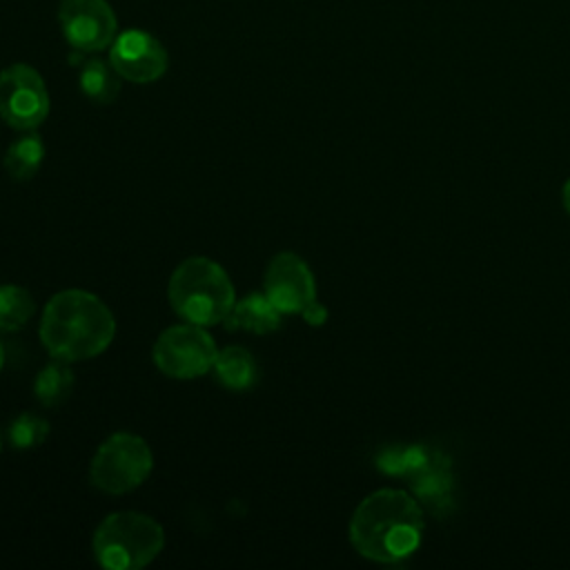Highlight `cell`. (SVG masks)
<instances>
[{"label": "cell", "instance_id": "11", "mask_svg": "<svg viewBox=\"0 0 570 570\" xmlns=\"http://www.w3.org/2000/svg\"><path fill=\"white\" fill-rule=\"evenodd\" d=\"M410 481L416 499L423 501L432 512L443 510L452 501V474L441 452L432 450L425 465L410 476Z\"/></svg>", "mask_w": 570, "mask_h": 570}, {"label": "cell", "instance_id": "19", "mask_svg": "<svg viewBox=\"0 0 570 570\" xmlns=\"http://www.w3.org/2000/svg\"><path fill=\"white\" fill-rule=\"evenodd\" d=\"M49 434V423L31 412L18 414L9 425V441L18 450H31L40 445Z\"/></svg>", "mask_w": 570, "mask_h": 570}, {"label": "cell", "instance_id": "4", "mask_svg": "<svg viewBox=\"0 0 570 570\" xmlns=\"http://www.w3.org/2000/svg\"><path fill=\"white\" fill-rule=\"evenodd\" d=\"M165 546L160 523L142 512L107 514L91 539L94 557L109 570H138L151 563Z\"/></svg>", "mask_w": 570, "mask_h": 570}, {"label": "cell", "instance_id": "10", "mask_svg": "<svg viewBox=\"0 0 570 570\" xmlns=\"http://www.w3.org/2000/svg\"><path fill=\"white\" fill-rule=\"evenodd\" d=\"M265 294L281 314H301L316 301V281L309 265L294 252L276 254L265 269Z\"/></svg>", "mask_w": 570, "mask_h": 570}, {"label": "cell", "instance_id": "12", "mask_svg": "<svg viewBox=\"0 0 570 570\" xmlns=\"http://www.w3.org/2000/svg\"><path fill=\"white\" fill-rule=\"evenodd\" d=\"M229 330H247L254 334H269L281 327V312L265 292H252L236 301L229 316L223 321Z\"/></svg>", "mask_w": 570, "mask_h": 570}, {"label": "cell", "instance_id": "20", "mask_svg": "<svg viewBox=\"0 0 570 570\" xmlns=\"http://www.w3.org/2000/svg\"><path fill=\"white\" fill-rule=\"evenodd\" d=\"M301 314H303L305 323H309V325H323V323H325V318H327V309H325L318 301L309 303Z\"/></svg>", "mask_w": 570, "mask_h": 570}, {"label": "cell", "instance_id": "23", "mask_svg": "<svg viewBox=\"0 0 570 570\" xmlns=\"http://www.w3.org/2000/svg\"><path fill=\"white\" fill-rule=\"evenodd\" d=\"M0 450H2V434H0Z\"/></svg>", "mask_w": 570, "mask_h": 570}, {"label": "cell", "instance_id": "8", "mask_svg": "<svg viewBox=\"0 0 570 570\" xmlns=\"http://www.w3.org/2000/svg\"><path fill=\"white\" fill-rule=\"evenodd\" d=\"M58 24L71 49L96 53L118 36V18L107 0H62Z\"/></svg>", "mask_w": 570, "mask_h": 570}, {"label": "cell", "instance_id": "14", "mask_svg": "<svg viewBox=\"0 0 570 570\" xmlns=\"http://www.w3.org/2000/svg\"><path fill=\"white\" fill-rule=\"evenodd\" d=\"M120 76L118 71L111 67L109 60H100V58H87L80 65V73H78V85L82 89V94L98 102V105H109L118 98L120 94Z\"/></svg>", "mask_w": 570, "mask_h": 570}, {"label": "cell", "instance_id": "22", "mask_svg": "<svg viewBox=\"0 0 570 570\" xmlns=\"http://www.w3.org/2000/svg\"><path fill=\"white\" fill-rule=\"evenodd\" d=\"M2 365H4V345L0 341V370H2Z\"/></svg>", "mask_w": 570, "mask_h": 570}, {"label": "cell", "instance_id": "6", "mask_svg": "<svg viewBox=\"0 0 570 570\" xmlns=\"http://www.w3.org/2000/svg\"><path fill=\"white\" fill-rule=\"evenodd\" d=\"M218 347L209 332L196 323L171 325L160 332L151 356L156 367L171 379H198L214 367Z\"/></svg>", "mask_w": 570, "mask_h": 570}, {"label": "cell", "instance_id": "18", "mask_svg": "<svg viewBox=\"0 0 570 570\" xmlns=\"http://www.w3.org/2000/svg\"><path fill=\"white\" fill-rule=\"evenodd\" d=\"M432 450L430 448H423L419 443L414 445H403V448H385L379 459H376V465L381 472L385 474H392V476H414L423 465L425 461L430 459Z\"/></svg>", "mask_w": 570, "mask_h": 570}, {"label": "cell", "instance_id": "9", "mask_svg": "<svg viewBox=\"0 0 570 570\" xmlns=\"http://www.w3.org/2000/svg\"><path fill=\"white\" fill-rule=\"evenodd\" d=\"M109 62L122 80L147 85L167 71L169 56L156 36L142 29H127L109 45Z\"/></svg>", "mask_w": 570, "mask_h": 570}, {"label": "cell", "instance_id": "3", "mask_svg": "<svg viewBox=\"0 0 570 570\" xmlns=\"http://www.w3.org/2000/svg\"><path fill=\"white\" fill-rule=\"evenodd\" d=\"M167 296L180 318L203 327L223 323L236 303L227 272L205 256H191L171 272Z\"/></svg>", "mask_w": 570, "mask_h": 570}, {"label": "cell", "instance_id": "2", "mask_svg": "<svg viewBox=\"0 0 570 570\" xmlns=\"http://www.w3.org/2000/svg\"><path fill=\"white\" fill-rule=\"evenodd\" d=\"M40 341L58 361H87L102 354L116 336L111 309L91 292L62 289L49 298L40 318Z\"/></svg>", "mask_w": 570, "mask_h": 570}, {"label": "cell", "instance_id": "13", "mask_svg": "<svg viewBox=\"0 0 570 570\" xmlns=\"http://www.w3.org/2000/svg\"><path fill=\"white\" fill-rule=\"evenodd\" d=\"M214 374L218 383H223L227 390H249L258 379V365L249 350L240 345H229L218 350L214 361Z\"/></svg>", "mask_w": 570, "mask_h": 570}, {"label": "cell", "instance_id": "16", "mask_svg": "<svg viewBox=\"0 0 570 570\" xmlns=\"http://www.w3.org/2000/svg\"><path fill=\"white\" fill-rule=\"evenodd\" d=\"M73 390V372L67 361H53L45 365L36 381H33V394L40 405L45 407H56L69 399Z\"/></svg>", "mask_w": 570, "mask_h": 570}, {"label": "cell", "instance_id": "5", "mask_svg": "<svg viewBox=\"0 0 570 570\" xmlns=\"http://www.w3.org/2000/svg\"><path fill=\"white\" fill-rule=\"evenodd\" d=\"M154 468V454L145 439L131 432H116L96 450L89 479L107 494H125L136 490Z\"/></svg>", "mask_w": 570, "mask_h": 570}, {"label": "cell", "instance_id": "17", "mask_svg": "<svg viewBox=\"0 0 570 570\" xmlns=\"http://www.w3.org/2000/svg\"><path fill=\"white\" fill-rule=\"evenodd\" d=\"M36 312L33 296L20 285H0V332H16Z\"/></svg>", "mask_w": 570, "mask_h": 570}, {"label": "cell", "instance_id": "15", "mask_svg": "<svg viewBox=\"0 0 570 570\" xmlns=\"http://www.w3.org/2000/svg\"><path fill=\"white\" fill-rule=\"evenodd\" d=\"M42 158H45V145L40 136L24 134L7 147L2 165L13 180H29L40 169Z\"/></svg>", "mask_w": 570, "mask_h": 570}, {"label": "cell", "instance_id": "7", "mask_svg": "<svg viewBox=\"0 0 570 570\" xmlns=\"http://www.w3.org/2000/svg\"><path fill=\"white\" fill-rule=\"evenodd\" d=\"M49 116V91L42 76L24 62L0 71V118L13 129L31 131Z\"/></svg>", "mask_w": 570, "mask_h": 570}, {"label": "cell", "instance_id": "21", "mask_svg": "<svg viewBox=\"0 0 570 570\" xmlns=\"http://www.w3.org/2000/svg\"><path fill=\"white\" fill-rule=\"evenodd\" d=\"M561 200H563V207H566V212H568V216H570V178L563 183V189H561Z\"/></svg>", "mask_w": 570, "mask_h": 570}, {"label": "cell", "instance_id": "1", "mask_svg": "<svg viewBox=\"0 0 570 570\" xmlns=\"http://www.w3.org/2000/svg\"><path fill=\"white\" fill-rule=\"evenodd\" d=\"M425 519L414 494L381 488L367 494L350 519L352 548L376 563H399L421 546Z\"/></svg>", "mask_w": 570, "mask_h": 570}]
</instances>
